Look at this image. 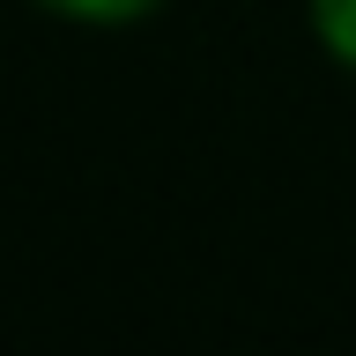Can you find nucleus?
I'll return each instance as SVG.
<instances>
[{
    "instance_id": "1",
    "label": "nucleus",
    "mask_w": 356,
    "mask_h": 356,
    "mask_svg": "<svg viewBox=\"0 0 356 356\" xmlns=\"http://www.w3.org/2000/svg\"><path fill=\"white\" fill-rule=\"evenodd\" d=\"M312 38L334 67L356 74V0H312Z\"/></svg>"
},
{
    "instance_id": "2",
    "label": "nucleus",
    "mask_w": 356,
    "mask_h": 356,
    "mask_svg": "<svg viewBox=\"0 0 356 356\" xmlns=\"http://www.w3.org/2000/svg\"><path fill=\"white\" fill-rule=\"evenodd\" d=\"M44 15H67V22H97V30H119V22H141L156 15L163 0H38Z\"/></svg>"
}]
</instances>
